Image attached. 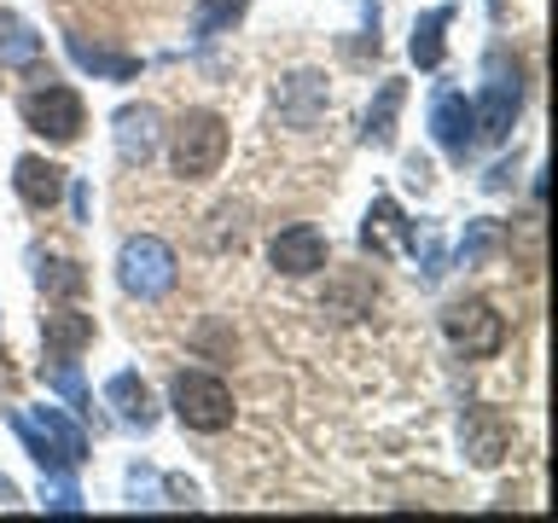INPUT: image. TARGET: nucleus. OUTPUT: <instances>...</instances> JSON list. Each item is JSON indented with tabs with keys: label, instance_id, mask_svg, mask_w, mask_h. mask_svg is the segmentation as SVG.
I'll return each instance as SVG.
<instances>
[{
	"label": "nucleus",
	"instance_id": "f257e3e1",
	"mask_svg": "<svg viewBox=\"0 0 558 523\" xmlns=\"http://www.w3.org/2000/svg\"><path fill=\"white\" fill-rule=\"evenodd\" d=\"M523 111V70L506 47L488 52L483 64V94L471 105V117H477V139H506L512 134V122Z\"/></svg>",
	"mask_w": 558,
	"mask_h": 523
},
{
	"label": "nucleus",
	"instance_id": "f03ea898",
	"mask_svg": "<svg viewBox=\"0 0 558 523\" xmlns=\"http://www.w3.org/2000/svg\"><path fill=\"white\" fill-rule=\"evenodd\" d=\"M227 157V122L216 111H186L169 134V163L181 181H209Z\"/></svg>",
	"mask_w": 558,
	"mask_h": 523
},
{
	"label": "nucleus",
	"instance_id": "7ed1b4c3",
	"mask_svg": "<svg viewBox=\"0 0 558 523\" xmlns=\"http://www.w3.org/2000/svg\"><path fill=\"white\" fill-rule=\"evenodd\" d=\"M117 279H122V291H129V296H140V303H157V296L174 291V279H181V262H174V251H169L163 239L140 233V239L122 244Z\"/></svg>",
	"mask_w": 558,
	"mask_h": 523
},
{
	"label": "nucleus",
	"instance_id": "20e7f679",
	"mask_svg": "<svg viewBox=\"0 0 558 523\" xmlns=\"http://www.w3.org/2000/svg\"><path fill=\"white\" fill-rule=\"evenodd\" d=\"M169 401H174V418H181L186 430L216 436V430L233 425V390H227L216 373H174Z\"/></svg>",
	"mask_w": 558,
	"mask_h": 523
},
{
	"label": "nucleus",
	"instance_id": "39448f33",
	"mask_svg": "<svg viewBox=\"0 0 558 523\" xmlns=\"http://www.w3.org/2000/svg\"><path fill=\"white\" fill-rule=\"evenodd\" d=\"M17 117H24L35 134H47L52 146H70V139L82 134V94L76 87H59V82L29 87V94L17 99Z\"/></svg>",
	"mask_w": 558,
	"mask_h": 523
},
{
	"label": "nucleus",
	"instance_id": "423d86ee",
	"mask_svg": "<svg viewBox=\"0 0 558 523\" xmlns=\"http://www.w3.org/2000/svg\"><path fill=\"white\" fill-rule=\"evenodd\" d=\"M442 331H448V343L460 349L465 361H483V355H495V349L506 343V320L483 303V296H471V303H448L442 308Z\"/></svg>",
	"mask_w": 558,
	"mask_h": 523
},
{
	"label": "nucleus",
	"instance_id": "0eeeda50",
	"mask_svg": "<svg viewBox=\"0 0 558 523\" xmlns=\"http://www.w3.org/2000/svg\"><path fill=\"white\" fill-rule=\"evenodd\" d=\"M430 134H436V146H442L453 163H465L471 146H477V117H471V99L453 94V87H442V94L430 99Z\"/></svg>",
	"mask_w": 558,
	"mask_h": 523
},
{
	"label": "nucleus",
	"instance_id": "6e6552de",
	"mask_svg": "<svg viewBox=\"0 0 558 523\" xmlns=\"http://www.w3.org/2000/svg\"><path fill=\"white\" fill-rule=\"evenodd\" d=\"M268 256H274V268L279 273H291V279H303V273H320L326 268V256H331V244L320 227H308V221H296L286 227L274 244H268Z\"/></svg>",
	"mask_w": 558,
	"mask_h": 523
},
{
	"label": "nucleus",
	"instance_id": "1a4fd4ad",
	"mask_svg": "<svg viewBox=\"0 0 558 523\" xmlns=\"http://www.w3.org/2000/svg\"><path fill=\"white\" fill-rule=\"evenodd\" d=\"M465 453H471V465H500L512 453V418L495 408H471L465 413Z\"/></svg>",
	"mask_w": 558,
	"mask_h": 523
},
{
	"label": "nucleus",
	"instance_id": "9d476101",
	"mask_svg": "<svg viewBox=\"0 0 558 523\" xmlns=\"http://www.w3.org/2000/svg\"><path fill=\"white\" fill-rule=\"evenodd\" d=\"M157 129H163V122H157L151 105H122V111H117V157H122V163L146 169L157 157Z\"/></svg>",
	"mask_w": 558,
	"mask_h": 523
},
{
	"label": "nucleus",
	"instance_id": "9b49d317",
	"mask_svg": "<svg viewBox=\"0 0 558 523\" xmlns=\"http://www.w3.org/2000/svg\"><path fill=\"white\" fill-rule=\"evenodd\" d=\"M12 186H17V198H24L29 209H52L64 198V169L47 163V157H17Z\"/></svg>",
	"mask_w": 558,
	"mask_h": 523
},
{
	"label": "nucleus",
	"instance_id": "f8f14e48",
	"mask_svg": "<svg viewBox=\"0 0 558 523\" xmlns=\"http://www.w3.org/2000/svg\"><path fill=\"white\" fill-rule=\"evenodd\" d=\"M41 343L52 349V355H70L76 361L87 343H94V314H82V308H52L41 314Z\"/></svg>",
	"mask_w": 558,
	"mask_h": 523
},
{
	"label": "nucleus",
	"instance_id": "ddd939ff",
	"mask_svg": "<svg viewBox=\"0 0 558 523\" xmlns=\"http://www.w3.org/2000/svg\"><path fill=\"white\" fill-rule=\"evenodd\" d=\"M408 244V251H413V244H418V233H413V227H408V216H401V209H396V198H378L373 209H366V227H361V244H366V251H373V256H390V244Z\"/></svg>",
	"mask_w": 558,
	"mask_h": 523
},
{
	"label": "nucleus",
	"instance_id": "4468645a",
	"mask_svg": "<svg viewBox=\"0 0 558 523\" xmlns=\"http://www.w3.org/2000/svg\"><path fill=\"white\" fill-rule=\"evenodd\" d=\"M105 401L117 408V418H122V425H140V430H151L157 408H151V390H146V384H140L134 373H117L111 384H105Z\"/></svg>",
	"mask_w": 558,
	"mask_h": 523
},
{
	"label": "nucleus",
	"instance_id": "2eb2a0df",
	"mask_svg": "<svg viewBox=\"0 0 558 523\" xmlns=\"http://www.w3.org/2000/svg\"><path fill=\"white\" fill-rule=\"evenodd\" d=\"M41 64V35L24 17L0 12V70H35Z\"/></svg>",
	"mask_w": 558,
	"mask_h": 523
},
{
	"label": "nucleus",
	"instance_id": "dca6fc26",
	"mask_svg": "<svg viewBox=\"0 0 558 523\" xmlns=\"http://www.w3.org/2000/svg\"><path fill=\"white\" fill-rule=\"evenodd\" d=\"M70 59H76L82 70H94V76H111V82H134L140 76V59L111 52V47H94L87 35H70Z\"/></svg>",
	"mask_w": 558,
	"mask_h": 523
},
{
	"label": "nucleus",
	"instance_id": "f3484780",
	"mask_svg": "<svg viewBox=\"0 0 558 523\" xmlns=\"http://www.w3.org/2000/svg\"><path fill=\"white\" fill-rule=\"evenodd\" d=\"M453 24V7H436L413 24V64L418 70H436L442 64V29Z\"/></svg>",
	"mask_w": 558,
	"mask_h": 523
},
{
	"label": "nucleus",
	"instance_id": "a211bd4d",
	"mask_svg": "<svg viewBox=\"0 0 558 523\" xmlns=\"http://www.w3.org/2000/svg\"><path fill=\"white\" fill-rule=\"evenodd\" d=\"M35 285H41L47 296H59V303H70V296L87 291V268H82V262L52 256V262H41V268H35Z\"/></svg>",
	"mask_w": 558,
	"mask_h": 523
},
{
	"label": "nucleus",
	"instance_id": "6ab92c4d",
	"mask_svg": "<svg viewBox=\"0 0 558 523\" xmlns=\"http://www.w3.org/2000/svg\"><path fill=\"white\" fill-rule=\"evenodd\" d=\"M244 7L251 0H198V12H192V41H216L221 29H233Z\"/></svg>",
	"mask_w": 558,
	"mask_h": 523
},
{
	"label": "nucleus",
	"instance_id": "aec40b11",
	"mask_svg": "<svg viewBox=\"0 0 558 523\" xmlns=\"http://www.w3.org/2000/svg\"><path fill=\"white\" fill-rule=\"evenodd\" d=\"M35 425H41V430L52 436V448H59L70 465H82V460H87V436H82L76 418H64L59 408H41V413H35Z\"/></svg>",
	"mask_w": 558,
	"mask_h": 523
},
{
	"label": "nucleus",
	"instance_id": "412c9836",
	"mask_svg": "<svg viewBox=\"0 0 558 523\" xmlns=\"http://www.w3.org/2000/svg\"><path fill=\"white\" fill-rule=\"evenodd\" d=\"M12 418V430H17V442H24L29 448V460L35 465H41V471H70V460H64V453L59 448H52V436L41 430V425H35V418L29 413H7Z\"/></svg>",
	"mask_w": 558,
	"mask_h": 523
},
{
	"label": "nucleus",
	"instance_id": "4be33fe9",
	"mask_svg": "<svg viewBox=\"0 0 558 523\" xmlns=\"http://www.w3.org/2000/svg\"><path fill=\"white\" fill-rule=\"evenodd\" d=\"M401 99H408V82H384V94H378V105H373V111H366V139H373V146H390Z\"/></svg>",
	"mask_w": 558,
	"mask_h": 523
},
{
	"label": "nucleus",
	"instance_id": "5701e85b",
	"mask_svg": "<svg viewBox=\"0 0 558 523\" xmlns=\"http://www.w3.org/2000/svg\"><path fill=\"white\" fill-rule=\"evenodd\" d=\"M41 378H47L76 413H94V396H87V384L76 378V361H70V355H52V361L41 366Z\"/></svg>",
	"mask_w": 558,
	"mask_h": 523
},
{
	"label": "nucleus",
	"instance_id": "b1692460",
	"mask_svg": "<svg viewBox=\"0 0 558 523\" xmlns=\"http://www.w3.org/2000/svg\"><path fill=\"white\" fill-rule=\"evenodd\" d=\"M495 251H500V227L495 221H471V233L460 244V262H465V268H483Z\"/></svg>",
	"mask_w": 558,
	"mask_h": 523
},
{
	"label": "nucleus",
	"instance_id": "393cba45",
	"mask_svg": "<svg viewBox=\"0 0 558 523\" xmlns=\"http://www.w3.org/2000/svg\"><path fill=\"white\" fill-rule=\"evenodd\" d=\"M373 296H378V285H373V279H343V285H338V296H331V314H343V320H349V314H366V303H373Z\"/></svg>",
	"mask_w": 558,
	"mask_h": 523
},
{
	"label": "nucleus",
	"instance_id": "a878e982",
	"mask_svg": "<svg viewBox=\"0 0 558 523\" xmlns=\"http://www.w3.org/2000/svg\"><path fill=\"white\" fill-rule=\"evenodd\" d=\"M41 506H52V512H82V495L64 471H52V483H41Z\"/></svg>",
	"mask_w": 558,
	"mask_h": 523
},
{
	"label": "nucleus",
	"instance_id": "bb28decb",
	"mask_svg": "<svg viewBox=\"0 0 558 523\" xmlns=\"http://www.w3.org/2000/svg\"><path fill=\"white\" fill-rule=\"evenodd\" d=\"M70 209H76V221H87V186H70Z\"/></svg>",
	"mask_w": 558,
	"mask_h": 523
},
{
	"label": "nucleus",
	"instance_id": "cd10ccee",
	"mask_svg": "<svg viewBox=\"0 0 558 523\" xmlns=\"http://www.w3.org/2000/svg\"><path fill=\"white\" fill-rule=\"evenodd\" d=\"M17 373H12V361H7V349H0V384H12Z\"/></svg>",
	"mask_w": 558,
	"mask_h": 523
},
{
	"label": "nucleus",
	"instance_id": "c85d7f7f",
	"mask_svg": "<svg viewBox=\"0 0 558 523\" xmlns=\"http://www.w3.org/2000/svg\"><path fill=\"white\" fill-rule=\"evenodd\" d=\"M0 500H17V488H12L7 477H0Z\"/></svg>",
	"mask_w": 558,
	"mask_h": 523
}]
</instances>
